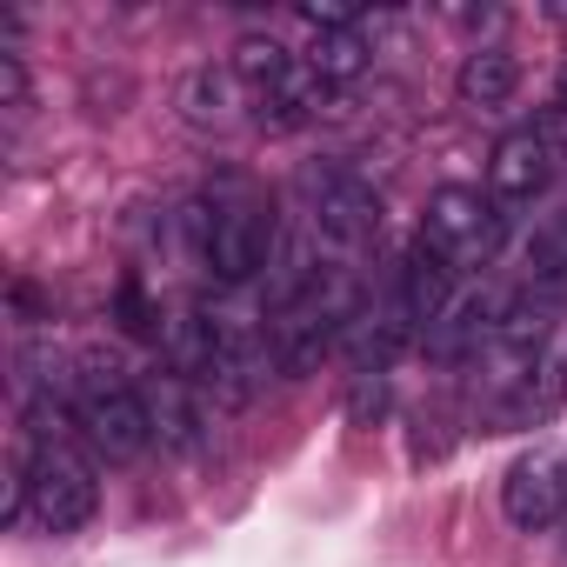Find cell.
Listing matches in <instances>:
<instances>
[{
    "mask_svg": "<svg viewBox=\"0 0 567 567\" xmlns=\"http://www.w3.org/2000/svg\"><path fill=\"white\" fill-rule=\"evenodd\" d=\"M14 481H21V520H34L41 534H74L94 520L101 481L94 461L61 427V401H28V461L14 467Z\"/></svg>",
    "mask_w": 567,
    "mask_h": 567,
    "instance_id": "1",
    "label": "cell"
},
{
    "mask_svg": "<svg viewBox=\"0 0 567 567\" xmlns=\"http://www.w3.org/2000/svg\"><path fill=\"white\" fill-rule=\"evenodd\" d=\"M187 227H194L200 267L220 280V288H247V280L274 260V207L247 181H220L214 194H200Z\"/></svg>",
    "mask_w": 567,
    "mask_h": 567,
    "instance_id": "2",
    "label": "cell"
},
{
    "mask_svg": "<svg viewBox=\"0 0 567 567\" xmlns=\"http://www.w3.org/2000/svg\"><path fill=\"white\" fill-rule=\"evenodd\" d=\"M68 421L81 427V441H87L101 461H134V454H147V441H154L141 381H127L107 354H87V361L68 374Z\"/></svg>",
    "mask_w": 567,
    "mask_h": 567,
    "instance_id": "3",
    "label": "cell"
},
{
    "mask_svg": "<svg viewBox=\"0 0 567 567\" xmlns=\"http://www.w3.org/2000/svg\"><path fill=\"white\" fill-rule=\"evenodd\" d=\"M227 74L240 81V94H247L254 121H260V127H274V134L308 127V121L328 107V94H334V87H328L301 54H288L280 41H260V34H247V41L234 48Z\"/></svg>",
    "mask_w": 567,
    "mask_h": 567,
    "instance_id": "4",
    "label": "cell"
},
{
    "mask_svg": "<svg viewBox=\"0 0 567 567\" xmlns=\"http://www.w3.org/2000/svg\"><path fill=\"white\" fill-rule=\"evenodd\" d=\"M301 200H308L315 234H321L334 254H361V247L381 234V194H374L354 167H334V161L308 167V174H301Z\"/></svg>",
    "mask_w": 567,
    "mask_h": 567,
    "instance_id": "5",
    "label": "cell"
},
{
    "mask_svg": "<svg viewBox=\"0 0 567 567\" xmlns=\"http://www.w3.org/2000/svg\"><path fill=\"white\" fill-rule=\"evenodd\" d=\"M421 240L441 247V254L467 274V267H487V260L501 254L507 214H501L481 187H441V194L427 200V214H421Z\"/></svg>",
    "mask_w": 567,
    "mask_h": 567,
    "instance_id": "6",
    "label": "cell"
},
{
    "mask_svg": "<svg viewBox=\"0 0 567 567\" xmlns=\"http://www.w3.org/2000/svg\"><path fill=\"white\" fill-rule=\"evenodd\" d=\"M554 174H560V127H554V121H527V127L501 134V147H494V161H487V200H494L501 214L534 207V200L554 187Z\"/></svg>",
    "mask_w": 567,
    "mask_h": 567,
    "instance_id": "7",
    "label": "cell"
},
{
    "mask_svg": "<svg viewBox=\"0 0 567 567\" xmlns=\"http://www.w3.org/2000/svg\"><path fill=\"white\" fill-rule=\"evenodd\" d=\"M501 507H507L514 527L547 534V527L567 514V461H560L554 447L520 454V461L507 467V481H501Z\"/></svg>",
    "mask_w": 567,
    "mask_h": 567,
    "instance_id": "8",
    "label": "cell"
},
{
    "mask_svg": "<svg viewBox=\"0 0 567 567\" xmlns=\"http://www.w3.org/2000/svg\"><path fill=\"white\" fill-rule=\"evenodd\" d=\"M141 401H147V421H154V441L174 447V454H200L207 447V394L174 374V368H154L141 381Z\"/></svg>",
    "mask_w": 567,
    "mask_h": 567,
    "instance_id": "9",
    "label": "cell"
},
{
    "mask_svg": "<svg viewBox=\"0 0 567 567\" xmlns=\"http://www.w3.org/2000/svg\"><path fill=\"white\" fill-rule=\"evenodd\" d=\"M501 308H507V301H494V295H467V301H454V308L441 315V328H434L421 348H427L441 368H474V361L494 348Z\"/></svg>",
    "mask_w": 567,
    "mask_h": 567,
    "instance_id": "10",
    "label": "cell"
},
{
    "mask_svg": "<svg viewBox=\"0 0 567 567\" xmlns=\"http://www.w3.org/2000/svg\"><path fill=\"white\" fill-rule=\"evenodd\" d=\"M328 87H348V81H361L368 74V61H374V41H368V14L361 21H348V28H315V41H308V54H301Z\"/></svg>",
    "mask_w": 567,
    "mask_h": 567,
    "instance_id": "11",
    "label": "cell"
},
{
    "mask_svg": "<svg viewBox=\"0 0 567 567\" xmlns=\"http://www.w3.org/2000/svg\"><path fill=\"white\" fill-rule=\"evenodd\" d=\"M527 295H540L547 308L567 301V207L527 234Z\"/></svg>",
    "mask_w": 567,
    "mask_h": 567,
    "instance_id": "12",
    "label": "cell"
},
{
    "mask_svg": "<svg viewBox=\"0 0 567 567\" xmlns=\"http://www.w3.org/2000/svg\"><path fill=\"white\" fill-rule=\"evenodd\" d=\"M454 87H461V101L467 107H507L514 101V87H520V61L507 54V48H474L467 61H461V74H454Z\"/></svg>",
    "mask_w": 567,
    "mask_h": 567,
    "instance_id": "13",
    "label": "cell"
},
{
    "mask_svg": "<svg viewBox=\"0 0 567 567\" xmlns=\"http://www.w3.org/2000/svg\"><path fill=\"white\" fill-rule=\"evenodd\" d=\"M234 101H247L234 74H194V87H187V121H200V127L214 121V127H220V121L234 114Z\"/></svg>",
    "mask_w": 567,
    "mask_h": 567,
    "instance_id": "14",
    "label": "cell"
},
{
    "mask_svg": "<svg viewBox=\"0 0 567 567\" xmlns=\"http://www.w3.org/2000/svg\"><path fill=\"white\" fill-rule=\"evenodd\" d=\"M121 328H127L134 341H161V308L147 301L141 280H121Z\"/></svg>",
    "mask_w": 567,
    "mask_h": 567,
    "instance_id": "15",
    "label": "cell"
},
{
    "mask_svg": "<svg viewBox=\"0 0 567 567\" xmlns=\"http://www.w3.org/2000/svg\"><path fill=\"white\" fill-rule=\"evenodd\" d=\"M381 408H388V368H354V394H348V414H354L361 427H374V421H381Z\"/></svg>",
    "mask_w": 567,
    "mask_h": 567,
    "instance_id": "16",
    "label": "cell"
},
{
    "mask_svg": "<svg viewBox=\"0 0 567 567\" xmlns=\"http://www.w3.org/2000/svg\"><path fill=\"white\" fill-rule=\"evenodd\" d=\"M554 101H560V107H567V68H560V81H554Z\"/></svg>",
    "mask_w": 567,
    "mask_h": 567,
    "instance_id": "17",
    "label": "cell"
}]
</instances>
